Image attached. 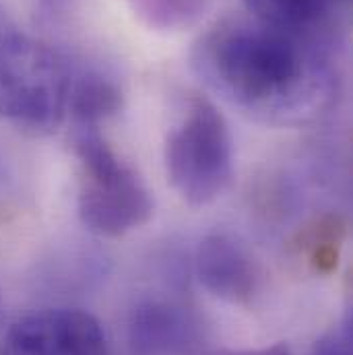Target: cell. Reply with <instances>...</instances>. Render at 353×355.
Instances as JSON below:
<instances>
[{
  "label": "cell",
  "mask_w": 353,
  "mask_h": 355,
  "mask_svg": "<svg viewBox=\"0 0 353 355\" xmlns=\"http://www.w3.org/2000/svg\"><path fill=\"white\" fill-rule=\"evenodd\" d=\"M310 355H352V322L345 320L343 324L325 333L314 343Z\"/></svg>",
  "instance_id": "12"
},
{
  "label": "cell",
  "mask_w": 353,
  "mask_h": 355,
  "mask_svg": "<svg viewBox=\"0 0 353 355\" xmlns=\"http://www.w3.org/2000/svg\"><path fill=\"white\" fill-rule=\"evenodd\" d=\"M135 355H205V337L192 312L166 300L137 304L128 320Z\"/></svg>",
  "instance_id": "6"
},
{
  "label": "cell",
  "mask_w": 353,
  "mask_h": 355,
  "mask_svg": "<svg viewBox=\"0 0 353 355\" xmlns=\"http://www.w3.org/2000/svg\"><path fill=\"white\" fill-rule=\"evenodd\" d=\"M0 355H110L101 322L79 308H48L10 324Z\"/></svg>",
  "instance_id": "5"
},
{
  "label": "cell",
  "mask_w": 353,
  "mask_h": 355,
  "mask_svg": "<svg viewBox=\"0 0 353 355\" xmlns=\"http://www.w3.org/2000/svg\"><path fill=\"white\" fill-rule=\"evenodd\" d=\"M345 236V223L339 219H325L304 238V250L316 272L329 275L337 268L339 250Z\"/></svg>",
  "instance_id": "11"
},
{
  "label": "cell",
  "mask_w": 353,
  "mask_h": 355,
  "mask_svg": "<svg viewBox=\"0 0 353 355\" xmlns=\"http://www.w3.org/2000/svg\"><path fill=\"white\" fill-rule=\"evenodd\" d=\"M211 0H128L132 15L155 31H184L200 23Z\"/></svg>",
  "instance_id": "10"
},
{
  "label": "cell",
  "mask_w": 353,
  "mask_h": 355,
  "mask_svg": "<svg viewBox=\"0 0 353 355\" xmlns=\"http://www.w3.org/2000/svg\"><path fill=\"white\" fill-rule=\"evenodd\" d=\"M75 153L81 164L79 217L89 232L118 238L149 221L153 200L147 186L99 128H75Z\"/></svg>",
  "instance_id": "3"
},
{
  "label": "cell",
  "mask_w": 353,
  "mask_h": 355,
  "mask_svg": "<svg viewBox=\"0 0 353 355\" xmlns=\"http://www.w3.org/2000/svg\"><path fill=\"white\" fill-rule=\"evenodd\" d=\"M213 355H293L291 349L285 343H275L270 347H261V349H219Z\"/></svg>",
  "instance_id": "13"
},
{
  "label": "cell",
  "mask_w": 353,
  "mask_h": 355,
  "mask_svg": "<svg viewBox=\"0 0 353 355\" xmlns=\"http://www.w3.org/2000/svg\"><path fill=\"white\" fill-rule=\"evenodd\" d=\"M248 12L265 23L302 31L318 33V27L331 15L337 0H244Z\"/></svg>",
  "instance_id": "9"
},
{
  "label": "cell",
  "mask_w": 353,
  "mask_h": 355,
  "mask_svg": "<svg viewBox=\"0 0 353 355\" xmlns=\"http://www.w3.org/2000/svg\"><path fill=\"white\" fill-rule=\"evenodd\" d=\"M194 272L209 293L230 304H248L259 283L252 257L227 234H211L200 240L194 252Z\"/></svg>",
  "instance_id": "7"
},
{
  "label": "cell",
  "mask_w": 353,
  "mask_h": 355,
  "mask_svg": "<svg viewBox=\"0 0 353 355\" xmlns=\"http://www.w3.org/2000/svg\"><path fill=\"white\" fill-rule=\"evenodd\" d=\"M166 172L178 194L192 207L213 202L230 184L234 145L227 120L207 97H192L166 141Z\"/></svg>",
  "instance_id": "4"
},
{
  "label": "cell",
  "mask_w": 353,
  "mask_h": 355,
  "mask_svg": "<svg viewBox=\"0 0 353 355\" xmlns=\"http://www.w3.org/2000/svg\"><path fill=\"white\" fill-rule=\"evenodd\" d=\"M73 73L46 44L25 35L0 6V118L52 132L67 114Z\"/></svg>",
  "instance_id": "2"
},
{
  "label": "cell",
  "mask_w": 353,
  "mask_h": 355,
  "mask_svg": "<svg viewBox=\"0 0 353 355\" xmlns=\"http://www.w3.org/2000/svg\"><path fill=\"white\" fill-rule=\"evenodd\" d=\"M122 107V91L97 71L73 75L67 112L75 128H99V122L114 116Z\"/></svg>",
  "instance_id": "8"
},
{
  "label": "cell",
  "mask_w": 353,
  "mask_h": 355,
  "mask_svg": "<svg viewBox=\"0 0 353 355\" xmlns=\"http://www.w3.org/2000/svg\"><path fill=\"white\" fill-rule=\"evenodd\" d=\"M192 69L205 85L255 120L304 124L335 97V69L318 33L227 17L194 44Z\"/></svg>",
  "instance_id": "1"
}]
</instances>
